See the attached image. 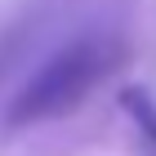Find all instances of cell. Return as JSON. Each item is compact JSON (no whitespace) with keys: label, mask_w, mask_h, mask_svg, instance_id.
Masks as SVG:
<instances>
[{"label":"cell","mask_w":156,"mask_h":156,"mask_svg":"<svg viewBox=\"0 0 156 156\" xmlns=\"http://www.w3.org/2000/svg\"><path fill=\"white\" fill-rule=\"evenodd\" d=\"M27 40H31V23L27 18H13V23H0V80L13 72V62L23 58Z\"/></svg>","instance_id":"3957f363"},{"label":"cell","mask_w":156,"mask_h":156,"mask_svg":"<svg viewBox=\"0 0 156 156\" xmlns=\"http://www.w3.org/2000/svg\"><path fill=\"white\" fill-rule=\"evenodd\" d=\"M125 40L116 31H80V36L62 40L36 72L18 85V94L5 107V129L9 134H27L36 125L62 120L80 112L89 98L120 72L125 62Z\"/></svg>","instance_id":"6da1fadb"},{"label":"cell","mask_w":156,"mask_h":156,"mask_svg":"<svg viewBox=\"0 0 156 156\" xmlns=\"http://www.w3.org/2000/svg\"><path fill=\"white\" fill-rule=\"evenodd\" d=\"M120 112L129 116L138 143L147 147V156H156V98H147L143 89H125L120 94Z\"/></svg>","instance_id":"7a4b0ae2"}]
</instances>
